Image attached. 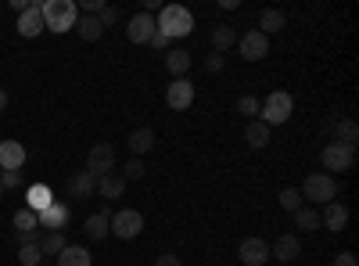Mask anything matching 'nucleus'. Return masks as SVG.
Instances as JSON below:
<instances>
[{
    "instance_id": "1",
    "label": "nucleus",
    "mask_w": 359,
    "mask_h": 266,
    "mask_svg": "<svg viewBox=\"0 0 359 266\" xmlns=\"http://www.w3.org/2000/svg\"><path fill=\"white\" fill-rule=\"evenodd\" d=\"M40 11H43V29H50V33H69L79 22V8L72 0H43Z\"/></svg>"
},
{
    "instance_id": "2",
    "label": "nucleus",
    "mask_w": 359,
    "mask_h": 266,
    "mask_svg": "<svg viewBox=\"0 0 359 266\" xmlns=\"http://www.w3.org/2000/svg\"><path fill=\"white\" fill-rule=\"evenodd\" d=\"M155 25H158V33H165L169 40H180V36L194 33V15L184 4H165L162 15L155 18Z\"/></svg>"
},
{
    "instance_id": "3",
    "label": "nucleus",
    "mask_w": 359,
    "mask_h": 266,
    "mask_svg": "<svg viewBox=\"0 0 359 266\" xmlns=\"http://www.w3.org/2000/svg\"><path fill=\"white\" fill-rule=\"evenodd\" d=\"M291 112H294V98H291L287 91H273V94H269V98L259 105V123L280 126V123L291 119Z\"/></svg>"
},
{
    "instance_id": "4",
    "label": "nucleus",
    "mask_w": 359,
    "mask_h": 266,
    "mask_svg": "<svg viewBox=\"0 0 359 266\" xmlns=\"http://www.w3.org/2000/svg\"><path fill=\"white\" fill-rule=\"evenodd\" d=\"M320 162H323V169H327V176L331 173H348L352 166H355V147L352 144H327L323 152H320Z\"/></svg>"
},
{
    "instance_id": "5",
    "label": "nucleus",
    "mask_w": 359,
    "mask_h": 266,
    "mask_svg": "<svg viewBox=\"0 0 359 266\" xmlns=\"http://www.w3.org/2000/svg\"><path fill=\"white\" fill-rule=\"evenodd\" d=\"M338 194V184H334V176H327V173H309L306 176V187H302V201H316V205H327V201H334Z\"/></svg>"
},
{
    "instance_id": "6",
    "label": "nucleus",
    "mask_w": 359,
    "mask_h": 266,
    "mask_svg": "<svg viewBox=\"0 0 359 266\" xmlns=\"http://www.w3.org/2000/svg\"><path fill=\"white\" fill-rule=\"evenodd\" d=\"M108 230L115 234V238H123V241H133V238H140V230H144V216L137 209H118L111 216Z\"/></svg>"
},
{
    "instance_id": "7",
    "label": "nucleus",
    "mask_w": 359,
    "mask_h": 266,
    "mask_svg": "<svg viewBox=\"0 0 359 266\" xmlns=\"http://www.w3.org/2000/svg\"><path fill=\"white\" fill-rule=\"evenodd\" d=\"M237 51H241L245 62H262L269 54V36H262L259 29H248L245 36H237Z\"/></svg>"
},
{
    "instance_id": "8",
    "label": "nucleus",
    "mask_w": 359,
    "mask_h": 266,
    "mask_svg": "<svg viewBox=\"0 0 359 266\" xmlns=\"http://www.w3.org/2000/svg\"><path fill=\"white\" fill-rule=\"evenodd\" d=\"M111 169H115V147H111V144H94V147H90L86 173H94L97 180H101V176H108Z\"/></svg>"
},
{
    "instance_id": "9",
    "label": "nucleus",
    "mask_w": 359,
    "mask_h": 266,
    "mask_svg": "<svg viewBox=\"0 0 359 266\" xmlns=\"http://www.w3.org/2000/svg\"><path fill=\"white\" fill-rule=\"evenodd\" d=\"M155 33H158V25H155V18L147 15V11H137V15L130 18V25H126V36H130V44H137V47L151 44Z\"/></svg>"
},
{
    "instance_id": "10",
    "label": "nucleus",
    "mask_w": 359,
    "mask_h": 266,
    "mask_svg": "<svg viewBox=\"0 0 359 266\" xmlns=\"http://www.w3.org/2000/svg\"><path fill=\"white\" fill-rule=\"evenodd\" d=\"M165 105H169L172 112H187V108L194 105V86H191L187 79H172V83L165 86Z\"/></svg>"
},
{
    "instance_id": "11",
    "label": "nucleus",
    "mask_w": 359,
    "mask_h": 266,
    "mask_svg": "<svg viewBox=\"0 0 359 266\" xmlns=\"http://www.w3.org/2000/svg\"><path fill=\"white\" fill-rule=\"evenodd\" d=\"M18 36L22 40H36L40 33H43V11H40V4H29L22 15H18Z\"/></svg>"
},
{
    "instance_id": "12",
    "label": "nucleus",
    "mask_w": 359,
    "mask_h": 266,
    "mask_svg": "<svg viewBox=\"0 0 359 266\" xmlns=\"http://www.w3.org/2000/svg\"><path fill=\"white\" fill-rule=\"evenodd\" d=\"M69 216H72V213H69L65 201H50L43 213H36V220H40L43 230H65V227H69Z\"/></svg>"
},
{
    "instance_id": "13",
    "label": "nucleus",
    "mask_w": 359,
    "mask_h": 266,
    "mask_svg": "<svg viewBox=\"0 0 359 266\" xmlns=\"http://www.w3.org/2000/svg\"><path fill=\"white\" fill-rule=\"evenodd\" d=\"M237 259H241L245 266H266L269 259V245L262 238H245L241 248H237Z\"/></svg>"
},
{
    "instance_id": "14",
    "label": "nucleus",
    "mask_w": 359,
    "mask_h": 266,
    "mask_svg": "<svg viewBox=\"0 0 359 266\" xmlns=\"http://www.w3.org/2000/svg\"><path fill=\"white\" fill-rule=\"evenodd\" d=\"M269 255L280 259V262H294L302 255V241H298V234H280V238L269 245Z\"/></svg>"
},
{
    "instance_id": "15",
    "label": "nucleus",
    "mask_w": 359,
    "mask_h": 266,
    "mask_svg": "<svg viewBox=\"0 0 359 266\" xmlns=\"http://www.w3.org/2000/svg\"><path fill=\"white\" fill-rule=\"evenodd\" d=\"M22 166H25V147H22V140H0V173L22 169Z\"/></svg>"
},
{
    "instance_id": "16",
    "label": "nucleus",
    "mask_w": 359,
    "mask_h": 266,
    "mask_svg": "<svg viewBox=\"0 0 359 266\" xmlns=\"http://www.w3.org/2000/svg\"><path fill=\"white\" fill-rule=\"evenodd\" d=\"M90 194H97V176L86 173V169H83V173H72V176H69V198H79V201H83V198H90Z\"/></svg>"
},
{
    "instance_id": "17",
    "label": "nucleus",
    "mask_w": 359,
    "mask_h": 266,
    "mask_svg": "<svg viewBox=\"0 0 359 266\" xmlns=\"http://www.w3.org/2000/svg\"><path fill=\"white\" fill-rule=\"evenodd\" d=\"M345 223H348V209L341 201H327L323 205V213H320V227H327V230H345Z\"/></svg>"
},
{
    "instance_id": "18",
    "label": "nucleus",
    "mask_w": 359,
    "mask_h": 266,
    "mask_svg": "<svg viewBox=\"0 0 359 266\" xmlns=\"http://www.w3.org/2000/svg\"><path fill=\"white\" fill-rule=\"evenodd\" d=\"M151 147H155V130H151V126H137V130L130 133V152H133V159H144Z\"/></svg>"
},
{
    "instance_id": "19",
    "label": "nucleus",
    "mask_w": 359,
    "mask_h": 266,
    "mask_svg": "<svg viewBox=\"0 0 359 266\" xmlns=\"http://www.w3.org/2000/svg\"><path fill=\"white\" fill-rule=\"evenodd\" d=\"M123 191H126V176L108 173V176H101V180H97V194L104 201H118V198H123Z\"/></svg>"
},
{
    "instance_id": "20",
    "label": "nucleus",
    "mask_w": 359,
    "mask_h": 266,
    "mask_svg": "<svg viewBox=\"0 0 359 266\" xmlns=\"http://www.w3.org/2000/svg\"><path fill=\"white\" fill-rule=\"evenodd\" d=\"M76 33H79V40L94 44V40H101V36H104V25L97 22V15H79V22H76Z\"/></svg>"
},
{
    "instance_id": "21",
    "label": "nucleus",
    "mask_w": 359,
    "mask_h": 266,
    "mask_svg": "<svg viewBox=\"0 0 359 266\" xmlns=\"http://www.w3.org/2000/svg\"><path fill=\"white\" fill-rule=\"evenodd\" d=\"M108 223H111V216H108V213H94V216H86L83 234H86L90 241H101V238H108Z\"/></svg>"
},
{
    "instance_id": "22",
    "label": "nucleus",
    "mask_w": 359,
    "mask_h": 266,
    "mask_svg": "<svg viewBox=\"0 0 359 266\" xmlns=\"http://www.w3.org/2000/svg\"><path fill=\"white\" fill-rule=\"evenodd\" d=\"M284 11H277V8H266L262 15H259V33L262 36H269V33H280V29H284Z\"/></svg>"
},
{
    "instance_id": "23",
    "label": "nucleus",
    "mask_w": 359,
    "mask_h": 266,
    "mask_svg": "<svg viewBox=\"0 0 359 266\" xmlns=\"http://www.w3.org/2000/svg\"><path fill=\"white\" fill-rule=\"evenodd\" d=\"M65 230H43V238H40V252L43 255H62L65 252Z\"/></svg>"
},
{
    "instance_id": "24",
    "label": "nucleus",
    "mask_w": 359,
    "mask_h": 266,
    "mask_svg": "<svg viewBox=\"0 0 359 266\" xmlns=\"http://www.w3.org/2000/svg\"><path fill=\"white\" fill-rule=\"evenodd\" d=\"M165 69L172 72V79H184L187 69H191V54L187 51H169L165 54Z\"/></svg>"
},
{
    "instance_id": "25",
    "label": "nucleus",
    "mask_w": 359,
    "mask_h": 266,
    "mask_svg": "<svg viewBox=\"0 0 359 266\" xmlns=\"http://www.w3.org/2000/svg\"><path fill=\"white\" fill-rule=\"evenodd\" d=\"M90 262H94V255L79 245H65V252L57 255V266H90Z\"/></svg>"
},
{
    "instance_id": "26",
    "label": "nucleus",
    "mask_w": 359,
    "mask_h": 266,
    "mask_svg": "<svg viewBox=\"0 0 359 266\" xmlns=\"http://www.w3.org/2000/svg\"><path fill=\"white\" fill-rule=\"evenodd\" d=\"M25 201H29L25 209L43 213V209H47V205H50L54 198H50V187H43V184H33V187H29V194H25Z\"/></svg>"
},
{
    "instance_id": "27",
    "label": "nucleus",
    "mask_w": 359,
    "mask_h": 266,
    "mask_svg": "<svg viewBox=\"0 0 359 266\" xmlns=\"http://www.w3.org/2000/svg\"><path fill=\"white\" fill-rule=\"evenodd\" d=\"M355 140H359L355 119H338V123H334V144H352V147H355Z\"/></svg>"
},
{
    "instance_id": "28",
    "label": "nucleus",
    "mask_w": 359,
    "mask_h": 266,
    "mask_svg": "<svg viewBox=\"0 0 359 266\" xmlns=\"http://www.w3.org/2000/svg\"><path fill=\"white\" fill-rule=\"evenodd\" d=\"M237 44V33L230 25H219V29H212V54H223L226 47H233Z\"/></svg>"
},
{
    "instance_id": "29",
    "label": "nucleus",
    "mask_w": 359,
    "mask_h": 266,
    "mask_svg": "<svg viewBox=\"0 0 359 266\" xmlns=\"http://www.w3.org/2000/svg\"><path fill=\"white\" fill-rule=\"evenodd\" d=\"M245 140H248L252 147H266V144H269V126L259 123V119H252L248 130H245Z\"/></svg>"
},
{
    "instance_id": "30",
    "label": "nucleus",
    "mask_w": 359,
    "mask_h": 266,
    "mask_svg": "<svg viewBox=\"0 0 359 266\" xmlns=\"http://www.w3.org/2000/svg\"><path fill=\"white\" fill-rule=\"evenodd\" d=\"M302 205H306V201H302V191H298V187H284V191H280V209H284V213L294 216Z\"/></svg>"
},
{
    "instance_id": "31",
    "label": "nucleus",
    "mask_w": 359,
    "mask_h": 266,
    "mask_svg": "<svg viewBox=\"0 0 359 266\" xmlns=\"http://www.w3.org/2000/svg\"><path fill=\"white\" fill-rule=\"evenodd\" d=\"M294 227H298V230H316V227H320V213L309 209V205H302V209L294 213Z\"/></svg>"
},
{
    "instance_id": "32",
    "label": "nucleus",
    "mask_w": 359,
    "mask_h": 266,
    "mask_svg": "<svg viewBox=\"0 0 359 266\" xmlns=\"http://www.w3.org/2000/svg\"><path fill=\"white\" fill-rule=\"evenodd\" d=\"M11 223H15V234H18V230H33V227H40V220H36L33 209H18Z\"/></svg>"
},
{
    "instance_id": "33",
    "label": "nucleus",
    "mask_w": 359,
    "mask_h": 266,
    "mask_svg": "<svg viewBox=\"0 0 359 266\" xmlns=\"http://www.w3.org/2000/svg\"><path fill=\"white\" fill-rule=\"evenodd\" d=\"M15 238H18V248H25V245H36V248H40V238H43V227H33V230H18Z\"/></svg>"
},
{
    "instance_id": "34",
    "label": "nucleus",
    "mask_w": 359,
    "mask_h": 266,
    "mask_svg": "<svg viewBox=\"0 0 359 266\" xmlns=\"http://www.w3.org/2000/svg\"><path fill=\"white\" fill-rule=\"evenodd\" d=\"M40 259H43V252H40L36 245H25V248H18V262H22V266H40Z\"/></svg>"
},
{
    "instance_id": "35",
    "label": "nucleus",
    "mask_w": 359,
    "mask_h": 266,
    "mask_svg": "<svg viewBox=\"0 0 359 266\" xmlns=\"http://www.w3.org/2000/svg\"><path fill=\"white\" fill-rule=\"evenodd\" d=\"M237 112H241V115H248V123H252L255 115H259V98H255V94H245L241 101H237Z\"/></svg>"
},
{
    "instance_id": "36",
    "label": "nucleus",
    "mask_w": 359,
    "mask_h": 266,
    "mask_svg": "<svg viewBox=\"0 0 359 266\" xmlns=\"http://www.w3.org/2000/svg\"><path fill=\"white\" fill-rule=\"evenodd\" d=\"M123 176H126V180H140V176H144V162L140 159H130L123 166Z\"/></svg>"
},
{
    "instance_id": "37",
    "label": "nucleus",
    "mask_w": 359,
    "mask_h": 266,
    "mask_svg": "<svg viewBox=\"0 0 359 266\" xmlns=\"http://www.w3.org/2000/svg\"><path fill=\"white\" fill-rule=\"evenodd\" d=\"M0 184H4V191H8V187H22V169H8V173H0Z\"/></svg>"
},
{
    "instance_id": "38",
    "label": "nucleus",
    "mask_w": 359,
    "mask_h": 266,
    "mask_svg": "<svg viewBox=\"0 0 359 266\" xmlns=\"http://www.w3.org/2000/svg\"><path fill=\"white\" fill-rule=\"evenodd\" d=\"M97 22H101V25H104V29H108V25H115V22H118V11H115V8H108V4H104V8H101V11H97Z\"/></svg>"
},
{
    "instance_id": "39",
    "label": "nucleus",
    "mask_w": 359,
    "mask_h": 266,
    "mask_svg": "<svg viewBox=\"0 0 359 266\" xmlns=\"http://www.w3.org/2000/svg\"><path fill=\"white\" fill-rule=\"evenodd\" d=\"M169 44H172V40H169L165 33H155V36H151V44H147V47H155V51H169Z\"/></svg>"
},
{
    "instance_id": "40",
    "label": "nucleus",
    "mask_w": 359,
    "mask_h": 266,
    "mask_svg": "<svg viewBox=\"0 0 359 266\" xmlns=\"http://www.w3.org/2000/svg\"><path fill=\"white\" fill-rule=\"evenodd\" d=\"M79 8H83V15H97V11L104 8V0H83Z\"/></svg>"
},
{
    "instance_id": "41",
    "label": "nucleus",
    "mask_w": 359,
    "mask_h": 266,
    "mask_svg": "<svg viewBox=\"0 0 359 266\" xmlns=\"http://www.w3.org/2000/svg\"><path fill=\"white\" fill-rule=\"evenodd\" d=\"M334 266H359V259H355L352 252H338V259H334Z\"/></svg>"
},
{
    "instance_id": "42",
    "label": "nucleus",
    "mask_w": 359,
    "mask_h": 266,
    "mask_svg": "<svg viewBox=\"0 0 359 266\" xmlns=\"http://www.w3.org/2000/svg\"><path fill=\"white\" fill-rule=\"evenodd\" d=\"M205 69H208V72H219V69H223V54H208Z\"/></svg>"
},
{
    "instance_id": "43",
    "label": "nucleus",
    "mask_w": 359,
    "mask_h": 266,
    "mask_svg": "<svg viewBox=\"0 0 359 266\" xmlns=\"http://www.w3.org/2000/svg\"><path fill=\"white\" fill-rule=\"evenodd\" d=\"M155 266H180V259H176L172 252H162V255L155 259Z\"/></svg>"
},
{
    "instance_id": "44",
    "label": "nucleus",
    "mask_w": 359,
    "mask_h": 266,
    "mask_svg": "<svg viewBox=\"0 0 359 266\" xmlns=\"http://www.w3.org/2000/svg\"><path fill=\"white\" fill-rule=\"evenodd\" d=\"M8 101H11V98H8V91H4V86H0V112L8 108Z\"/></svg>"
},
{
    "instance_id": "45",
    "label": "nucleus",
    "mask_w": 359,
    "mask_h": 266,
    "mask_svg": "<svg viewBox=\"0 0 359 266\" xmlns=\"http://www.w3.org/2000/svg\"><path fill=\"white\" fill-rule=\"evenodd\" d=\"M0 198H4V184H0Z\"/></svg>"
}]
</instances>
